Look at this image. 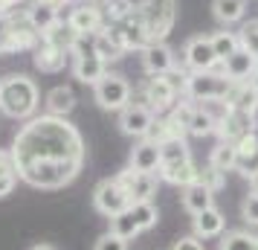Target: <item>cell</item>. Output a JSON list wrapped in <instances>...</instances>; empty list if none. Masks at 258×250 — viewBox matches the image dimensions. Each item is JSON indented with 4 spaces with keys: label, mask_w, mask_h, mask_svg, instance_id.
Returning <instances> with one entry per match:
<instances>
[{
    "label": "cell",
    "mask_w": 258,
    "mask_h": 250,
    "mask_svg": "<svg viewBox=\"0 0 258 250\" xmlns=\"http://www.w3.org/2000/svg\"><path fill=\"white\" fill-rule=\"evenodd\" d=\"M255 250H258V236H255Z\"/></svg>",
    "instance_id": "47"
},
{
    "label": "cell",
    "mask_w": 258,
    "mask_h": 250,
    "mask_svg": "<svg viewBox=\"0 0 258 250\" xmlns=\"http://www.w3.org/2000/svg\"><path fill=\"white\" fill-rule=\"evenodd\" d=\"M12 18V53H21V49H35L41 35L38 29L29 24V15L26 12H9Z\"/></svg>",
    "instance_id": "17"
},
{
    "label": "cell",
    "mask_w": 258,
    "mask_h": 250,
    "mask_svg": "<svg viewBox=\"0 0 258 250\" xmlns=\"http://www.w3.org/2000/svg\"><path fill=\"white\" fill-rule=\"evenodd\" d=\"M9 12V3H6V0H0V15H6Z\"/></svg>",
    "instance_id": "43"
},
{
    "label": "cell",
    "mask_w": 258,
    "mask_h": 250,
    "mask_svg": "<svg viewBox=\"0 0 258 250\" xmlns=\"http://www.w3.org/2000/svg\"><path fill=\"white\" fill-rule=\"evenodd\" d=\"M223 227H226V218L218 207H209V210H203V213L191 215V230H195V236L203 241V238H215V236H223Z\"/></svg>",
    "instance_id": "20"
},
{
    "label": "cell",
    "mask_w": 258,
    "mask_h": 250,
    "mask_svg": "<svg viewBox=\"0 0 258 250\" xmlns=\"http://www.w3.org/2000/svg\"><path fill=\"white\" fill-rule=\"evenodd\" d=\"M73 108H76V93H73L70 84H58L47 93V114L52 117H70Z\"/></svg>",
    "instance_id": "24"
},
{
    "label": "cell",
    "mask_w": 258,
    "mask_h": 250,
    "mask_svg": "<svg viewBox=\"0 0 258 250\" xmlns=\"http://www.w3.org/2000/svg\"><path fill=\"white\" fill-rule=\"evenodd\" d=\"M29 250H55L52 244H35V247H29Z\"/></svg>",
    "instance_id": "42"
},
{
    "label": "cell",
    "mask_w": 258,
    "mask_h": 250,
    "mask_svg": "<svg viewBox=\"0 0 258 250\" xmlns=\"http://www.w3.org/2000/svg\"><path fill=\"white\" fill-rule=\"evenodd\" d=\"M18 166H15L12 148H0V198L12 195V189L18 186Z\"/></svg>",
    "instance_id": "28"
},
{
    "label": "cell",
    "mask_w": 258,
    "mask_h": 250,
    "mask_svg": "<svg viewBox=\"0 0 258 250\" xmlns=\"http://www.w3.org/2000/svg\"><path fill=\"white\" fill-rule=\"evenodd\" d=\"M93 53L99 56V59H105L107 64H110V61H119L122 56H125V49L119 47V44H116V41H113L110 35H107L105 29L93 35Z\"/></svg>",
    "instance_id": "30"
},
{
    "label": "cell",
    "mask_w": 258,
    "mask_h": 250,
    "mask_svg": "<svg viewBox=\"0 0 258 250\" xmlns=\"http://www.w3.org/2000/svg\"><path fill=\"white\" fill-rule=\"evenodd\" d=\"M180 99H183V93H177L165 76H148V79L134 90V96H131V102L148 105L157 117H160V114H171Z\"/></svg>",
    "instance_id": "4"
},
{
    "label": "cell",
    "mask_w": 258,
    "mask_h": 250,
    "mask_svg": "<svg viewBox=\"0 0 258 250\" xmlns=\"http://www.w3.org/2000/svg\"><path fill=\"white\" fill-rule=\"evenodd\" d=\"M93 207L102 215H119L131 207V195L125 192V186L119 183V178H105L96 183L93 189Z\"/></svg>",
    "instance_id": "7"
},
{
    "label": "cell",
    "mask_w": 258,
    "mask_h": 250,
    "mask_svg": "<svg viewBox=\"0 0 258 250\" xmlns=\"http://www.w3.org/2000/svg\"><path fill=\"white\" fill-rule=\"evenodd\" d=\"M67 24L76 29V35H96V32L105 29V15H102V9L96 6L93 0H82L67 15Z\"/></svg>",
    "instance_id": "11"
},
{
    "label": "cell",
    "mask_w": 258,
    "mask_h": 250,
    "mask_svg": "<svg viewBox=\"0 0 258 250\" xmlns=\"http://www.w3.org/2000/svg\"><path fill=\"white\" fill-rule=\"evenodd\" d=\"M41 3H49V6H55V9H61V6H67L70 0H41Z\"/></svg>",
    "instance_id": "41"
},
{
    "label": "cell",
    "mask_w": 258,
    "mask_h": 250,
    "mask_svg": "<svg viewBox=\"0 0 258 250\" xmlns=\"http://www.w3.org/2000/svg\"><path fill=\"white\" fill-rule=\"evenodd\" d=\"M105 15V24L137 21L148 29L151 41H163L174 26L177 3L174 0H93Z\"/></svg>",
    "instance_id": "2"
},
{
    "label": "cell",
    "mask_w": 258,
    "mask_h": 250,
    "mask_svg": "<svg viewBox=\"0 0 258 250\" xmlns=\"http://www.w3.org/2000/svg\"><path fill=\"white\" fill-rule=\"evenodd\" d=\"M73 73L82 84H96L107 76V61L99 59L96 53H79L73 56Z\"/></svg>",
    "instance_id": "15"
},
{
    "label": "cell",
    "mask_w": 258,
    "mask_h": 250,
    "mask_svg": "<svg viewBox=\"0 0 258 250\" xmlns=\"http://www.w3.org/2000/svg\"><path fill=\"white\" fill-rule=\"evenodd\" d=\"M212 15L221 24H238L246 15V0H212Z\"/></svg>",
    "instance_id": "26"
},
{
    "label": "cell",
    "mask_w": 258,
    "mask_h": 250,
    "mask_svg": "<svg viewBox=\"0 0 258 250\" xmlns=\"http://www.w3.org/2000/svg\"><path fill=\"white\" fill-rule=\"evenodd\" d=\"M215 128H218V122L203 108H198V102H191V111H188V119H186V134H191V137H209V134H215Z\"/></svg>",
    "instance_id": "27"
},
{
    "label": "cell",
    "mask_w": 258,
    "mask_h": 250,
    "mask_svg": "<svg viewBox=\"0 0 258 250\" xmlns=\"http://www.w3.org/2000/svg\"><path fill=\"white\" fill-rule=\"evenodd\" d=\"M249 84H252V87H255V93H258V70H255V76H252V79H249Z\"/></svg>",
    "instance_id": "44"
},
{
    "label": "cell",
    "mask_w": 258,
    "mask_h": 250,
    "mask_svg": "<svg viewBox=\"0 0 258 250\" xmlns=\"http://www.w3.org/2000/svg\"><path fill=\"white\" fill-rule=\"evenodd\" d=\"M128 166L134 169V172H148V175H154V172L160 169V145L142 137L140 143L131 148Z\"/></svg>",
    "instance_id": "19"
},
{
    "label": "cell",
    "mask_w": 258,
    "mask_h": 250,
    "mask_svg": "<svg viewBox=\"0 0 258 250\" xmlns=\"http://www.w3.org/2000/svg\"><path fill=\"white\" fill-rule=\"evenodd\" d=\"M67 59H70V53L67 49L55 47V44H49V41H38V47L32 49V61H35V67L41 73H58L64 70V64H67Z\"/></svg>",
    "instance_id": "16"
},
{
    "label": "cell",
    "mask_w": 258,
    "mask_h": 250,
    "mask_svg": "<svg viewBox=\"0 0 258 250\" xmlns=\"http://www.w3.org/2000/svg\"><path fill=\"white\" fill-rule=\"evenodd\" d=\"M200 166L188 157V160H174V163H160L157 169V178H163L165 183H174V186H188L198 180Z\"/></svg>",
    "instance_id": "18"
},
{
    "label": "cell",
    "mask_w": 258,
    "mask_h": 250,
    "mask_svg": "<svg viewBox=\"0 0 258 250\" xmlns=\"http://www.w3.org/2000/svg\"><path fill=\"white\" fill-rule=\"evenodd\" d=\"M226 175H223L221 169H215L212 163H206V166H200V172H198V183H203V186H209L212 192H218V189H223V183H226Z\"/></svg>",
    "instance_id": "36"
},
{
    "label": "cell",
    "mask_w": 258,
    "mask_h": 250,
    "mask_svg": "<svg viewBox=\"0 0 258 250\" xmlns=\"http://www.w3.org/2000/svg\"><path fill=\"white\" fill-rule=\"evenodd\" d=\"M241 218L249 227H258V192H249L241 201Z\"/></svg>",
    "instance_id": "37"
},
{
    "label": "cell",
    "mask_w": 258,
    "mask_h": 250,
    "mask_svg": "<svg viewBox=\"0 0 258 250\" xmlns=\"http://www.w3.org/2000/svg\"><path fill=\"white\" fill-rule=\"evenodd\" d=\"M131 96H134V87H131V82L122 73L107 70L105 79L93 84V99L102 111H122V108H128Z\"/></svg>",
    "instance_id": "5"
},
{
    "label": "cell",
    "mask_w": 258,
    "mask_h": 250,
    "mask_svg": "<svg viewBox=\"0 0 258 250\" xmlns=\"http://www.w3.org/2000/svg\"><path fill=\"white\" fill-rule=\"evenodd\" d=\"M218 250H255V236L246 230H226L218 241Z\"/></svg>",
    "instance_id": "31"
},
{
    "label": "cell",
    "mask_w": 258,
    "mask_h": 250,
    "mask_svg": "<svg viewBox=\"0 0 258 250\" xmlns=\"http://www.w3.org/2000/svg\"><path fill=\"white\" fill-rule=\"evenodd\" d=\"M154 119H157V114H154L148 105L131 102L128 108H122V111H119V128H122V134L142 140V137H148Z\"/></svg>",
    "instance_id": "10"
},
{
    "label": "cell",
    "mask_w": 258,
    "mask_h": 250,
    "mask_svg": "<svg viewBox=\"0 0 258 250\" xmlns=\"http://www.w3.org/2000/svg\"><path fill=\"white\" fill-rule=\"evenodd\" d=\"M9 12L0 15V53H12V18H9Z\"/></svg>",
    "instance_id": "39"
},
{
    "label": "cell",
    "mask_w": 258,
    "mask_h": 250,
    "mask_svg": "<svg viewBox=\"0 0 258 250\" xmlns=\"http://www.w3.org/2000/svg\"><path fill=\"white\" fill-rule=\"evenodd\" d=\"M38 87L24 73H12L0 82V111L9 119H32L38 111Z\"/></svg>",
    "instance_id": "3"
},
{
    "label": "cell",
    "mask_w": 258,
    "mask_h": 250,
    "mask_svg": "<svg viewBox=\"0 0 258 250\" xmlns=\"http://www.w3.org/2000/svg\"><path fill=\"white\" fill-rule=\"evenodd\" d=\"M6 3H9V9H12V6H18V3H24V0H6Z\"/></svg>",
    "instance_id": "45"
},
{
    "label": "cell",
    "mask_w": 258,
    "mask_h": 250,
    "mask_svg": "<svg viewBox=\"0 0 258 250\" xmlns=\"http://www.w3.org/2000/svg\"><path fill=\"white\" fill-rule=\"evenodd\" d=\"M107 221H110V233H116V236L125 238V241H131L134 236H140V233H142L140 224H137V221H134V215H131V207L125 210V213L110 215Z\"/></svg>",
    "instance_id": "32"
},
{
    "label": "cell",
    "mask_w": 258,
    "mask_h": 250,
    "mask_svg": "<svg viewBox=\"0 0 258 250\" xmlns=\"http://www.w3.org/2000/svg\"><path fill=\"white\" fill-rule=\"evenodd\" d=\"M232 84L223 73L218 70H206V73H188L186 82V99L191 102H206V99H226Z\"/></svg>",
    "instance_id": "6"
},
{
    "label": "cell",
    "mask_w": 258,
    "mask_h": 250,
    "mask_svg": "<svg viewBox=\"0 0 258 250\" xmlns=\"http://www.w3.org/2000/svg\"><path fill=\"white\" fill-rule=\"evenodd\" d=\"M249 183H252V192H258V178H252Z\"/></svg>",
    "instance_id": "46"
},
{
    "label": "cell",
    "mask_w": 258,
    "mask_h": 250,
    "mask_svg": "<svg viewBox=\"0 0 258 250\" xmlns=\"http://www.w3.org/2000/svg\"><path fill=\"white\" fill-rule=\"evenodd\" d=\"M131 215H134V221L140 224L142 233L151 230V227H157V221H160V213H157V207H154L151 201H134L131 204Z\"/></svg>",
    "instance_id": "33"
},
{
    "label": "cell",
    "mask_w": 258,
    "mask_h": 250,
    "mask_svg": "<svg viewBox=\"0 0 258 250\" xmlns=\"http://www.w3.org/2000/svg\"><path fill=\"white\" fill-rule=\"evenodd\" d=\"M226 105L229 108H241V111H252V114H255L258 111L255 87H252L249 82H235L232 90H229V96H226Z\"/></svg>",
    "instance_id": "25"
},
{
    "label": "cell",
    "mask_w": 258,
    "mask_h": 250,
    "mask_svg": "<svg viewBox=\"0 0 258 250\" xmlns=\"http://www.w3.org/2000/svg\"><path fill=\"white\" fill-rule=\"evenodd\" d=\"M119 183L125 186V192L131 195V204L134 201H151L157 195V175H148V172H134V169H125L116 175Z\"/></svg>",
    "instance_id": "13"
},
{
    "label": "cell",
    "mask_w": 258,
    "mask_h": 250,
    "mask_svg": "<svg viewBox=\"0 0 258 250\" xmlns=\"http://www.w3.org/2000/svg\"><path fill=\"white\" fill-rule=\"evenodd\" d=\"M238 148V163H235V172H241L244 178H258V134H249L241 143L235 145Z\"/></svg>",
    "instance_id": "21"
},
{
    "label": "cell",
    "mask_w": 258,
    "mask_h": 250,
    "mask_svg": "<svg viewBox=\"0 0 258 250\" xmlns=\"http://www.w3.org/2000/svg\"><path fill=\"white\" fill-rule=\"evenodd\" d=\"M255 70H258V61L252 59L244 47H238L229 59L221 61V73L229 82H249V79L255 76Z\"/></svg>",
    "instance_id": "14"
},
{
    "label": "cell",
    "mask_w": 258,
    "mask_h": 250,
    "mask_svg": "<svg viewBox=\"0 0 258 250\" xmlns=\"http://www.w3.org/2000/svg\"><path fill=\"white\" fill-rule=\"evenodd\" d=\"M183 64H186L191 73H206V70H215L221 59L212 47V38L209 35H195L186 41L183 47Z\"/></svg>",
    "instance_id": "9"
},
{
    "label": "cell",
    "mask_w": 258,
    "mask_h": 250,
    "mask_svg": "<svg viewBox=\"0 0 258 250\" xmlns=\"http://www.w3.org/2000/svg\"><path fill=\"white\" fill-rule=\"evenodd\" d=\"M171 250H206V247H203V241L198 236H183L180 241H174Z\"/></svg>",
    "instance_id": "40"
},
{
    "label": "cell",
    "mask_w": 258,
    "mask_h": 250,
    "mask_svg": "<svg viewBox=\"0 0 258 250\" xmlns=\"http://www.w3.org/2000/svg\"><path fill=\"white\" fill-rule=\"evenodd\" d=\"M212 38V47H215V53H218V59H229L235 49L241 47V35L238 32H229V29H221V32H215Z\"/></svg>",
    "instance_id": "34"
},
{
    "label": "cell",
    "mask_w": 258,
    "mask_h": 250,
    "mask_svg": "<svg viewBox=\"0 0 258 250\" xmlns=\"http://www.w3.org/2000/svg\"><path fill=\"white\" fill-rule=\"evenodd\" d=\"M26 15H29V24L38 29V35H47L55 24H61L58 9L49 6V3H41V0H32V6L26 9Z\"/></svg>",
    "instance_id": "23"
},
{
    "label": "cell",
    "mask_w": 258,
    "mask_h": 250,
    "mask_svg": "<svg viewBox=\"0 0 258 250\" xmlns=\"http://www.w3.org/2000/svg\"><path fill=\"white\" fill-rule=\"evenodd\" d=\"M76 3H82V0H76Z\"/></svg>",
    "instance_id": "48"
},
{
    "label": "cell",
    "mask_w": 258,
    "mask_h": 250,
    "mask_svg": "<svg viewBox=\"0 0 258 250\" xmlns=\"http://www.w3.org/2000/svg\"><path fill=\"white\" fill-rule=\"evenodd\" d=\"M93 250H128V241H125V238H119L116 233H110V230H107L105 236L96 238Z\"/></svg>",
    "instance_id": "38"
},
{
    "label": "cell",
    "mask_w": 258,
    "mask_h": 250,
    "mask_svg": "<svg viewBox=\"0 0 258 250\" xmlns=\"http://www.w3.org/2000/svg\"><path fill=\"white\" fill-rule=\"evenodd\" d=\"M183 207H186L191 215L203 213V210H209V207H215V192L209 189V186H203V183H188V186H183Z\"/></svg>",
    "instance_id": "22"
},
{
    "label": "cell",
    "mask_w": 258,
    "mask_h": 250,
    "mask_svg": "<svg viewBox=\"0 0 258 250\" xmlns=\"http://www.w3.org/2000/svg\"><path fill=\"white\" fill-rule=\"evenodd\" d=\"M12 157L24 183L35 189H64L79 178L87 148L82 131L67 117L41 114L26 119L15 134Z\"/></svg>",
    "instance_id": "1"
},
{
    "label": "cell",
    "mask_w": 258,
    "mask_h": 250,
    "mask_svg": "<svg viewBox=\"0 0 258 250\" xmlns=\"http://www.w3.org/2000/svg\"><path fill=\"white\" fill-rule=\"evenodd\" d=\"M215 134L221 137V143L238 145L244 137L255 134V114L252 111H241V108H229V114L218 122Z\"/></svg>",
    "instance_id": "8"
},
{
    "label": "cell",
    "mask_w": 258,
    "mask_h": 250,
    "mask_svg": "<svg viewBox=\"0 0 258 250\" xmlns=\"http://www.w3.org/2000/svg\"><path fill=\"white\" fill-rule=\"evenodd\" d=\"M238 35H241V47H244L246 53L258 61V18L241 26V29H238Z\"/></svg>",
    "instance_id": "35"
},
{
    "label": "cell",
    "mask_w": 258,
    "mask_h": 250,
    "mask_svg": "<svg viewBox=\"0 0 258 250\" xmlns=\"http://www.w3.org/2000/svg\"><path fill=\"white\" fill-rule=\"evenodd\" d=\"M209 163L215 169H221L223 175H226V172H235V163H238V148H235L232 143H218L215 148H212Z\"/></svg>",
    "instance_id": "29"
},
{
    "label": "cell",
    "mask_w": 258,
    "mask_h": 250,
    "mask_svg": "<svg viewBox=\"0 0 258 250\" xmlns=\"http://www.w3.org/2000/svg\"><path fill=\"white\" fill-rule=\"evenodd\" d=\"M174 67H177V56L165 41H151L148 47L142 49V70L148 76H165Z\"/></svg>",
    "instance_id": "12"
}]
</instances>
